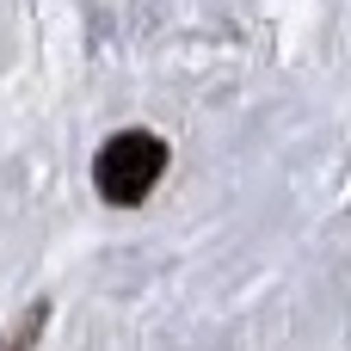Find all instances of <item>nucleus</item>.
<instances>
[{"mask_svg":"<svg viewBox=\"0 0 351 351\" xmlns=\"http://www.w3.org/2000/svg\"><path fill=\"white\" fill-rule=\"evenodd\" d=\"M43 321H49V308H31L12 333H6V346L0 351H37V333H43Z\"/></svg>","mask_w":351,"mask_h":351,"instance_id":"f03ea898","label":"nucleus"},{"mask_svg":"<svg viewBox=\"0 0 351 351\" xmlns=\"http://www.w3.org/2000/svg\"><path fill=\"white\" fill-rule=\"evenodd\" d=\"M167 167H173L167 136H154V130H117V136H105L99 154H93V191H99L105 204H117V210H136V204H148V191L167 179Z\"/></svg>","mask_w":351,"mask_h":351,"instance_id":"f257e3e1","label":"nucleus"}]
</instances>
